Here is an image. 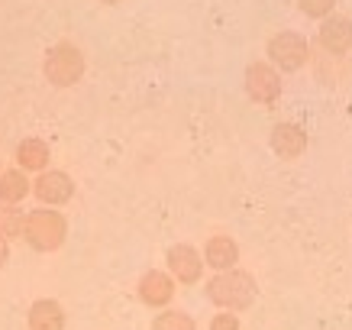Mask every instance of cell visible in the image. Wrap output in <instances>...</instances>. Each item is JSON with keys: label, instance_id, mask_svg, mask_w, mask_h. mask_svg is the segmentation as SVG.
I'll use <instances>...</instances> for the list:
<instances>
[{"label": "cell", "instance_id": "cell-5", "mask_svg": "<svg viewBox=\"0 0 352 330\" xmlns=\"http://www.w3.org/2000/svg\"><path fill=\"white\" fill-rule=\"evenodd\" d=\"M175 276L171 272H162V269H146L136 282V298L146 305V308H168L171 298H175Z\"/></svg>", "mask_w": 352, "mask_h": 330}, {"label": "cell", "instance_id": "cell-6", "mask_svg": "<svg viewBox=\"0 0 352 330\" xmlns=\"http://www.w3.org/2000/svg\"><path fill=\"white\" fill-rule=\"evenodd\" d=\"M243 87L249 101H256V104H275L278 94H281V75H278V68L265 62H252L245 68V78H243Z\"/></svg>", "mask_w": 352, "mask_h": 330}, {"label": "cell", "instance_id": "cell-16", "mask_svg": "<svg viewBox=\"0 0 352 330\" xmlns=\"http://www.w3.org/2000/svg\"><path fill=\"white\" fill-rule=\"evenodd\" d=\"M149 330H197V324H194V318L188 314V311L165 308V311H159V314L152 318Z\"/></svg>", "mask_w": 352, "mask_h": 330}, {"label": "cell", "instance_id": "cell-19", "mask_svg": "<svg viewBox=\"0 0 352 330\" xmlns=\"http://www.w3.org/2000/svg\"><path fill=\"white\" fill-rule=\"evenodd\" d=\"M10 262V240L7 236H0V269Z\"/></svg>", "mask_w": 352, "mask_h": 330}, {"label": "cell", "instance_id": "cell-2", "mask_svg": "<svg viewBox=\"0 0 352 330\" xmlns=\"http://www.w3.org/2000/svg\"><path fill=\"white\" fill-rule=\"evenodd\" d=\"M65 240H68V220L58 207H32L26 214V234H23V243L30 246L32 253H55L62 249Z\"/></svg>", "mask_w": 352, "mask_h": 330}, {"label": "cell", "instance_id": "cell-13", "mask_svg": "<svg viewBox=\"0 0 352 330\" xmlns=\"http://www.w3.org/2000/svg\"><path fill=\"white\" fill-rule=\"evenodd\" d=\"M49 159H52V149H49V143L39 136H26L20 146H16V162H20V169H26V172L49 169Z\"/></svg>", "mask_w": 352, "mask_h": 330}, {"label": "cell", "instance_id": "cell-12", "mask_svg": "<svg viewBox=\"0 0 352 330\" xmlns=\"http://www.w3.org/2000/svg\"><path fill=\"white\" fill-rule=\"evenodd\" d=\"M320 45L333 55H342L352 49V20L349 17H323L320 26Z\"/></svg>", "mask_w": 352, "mask_h": 330}, {"label": "cell", "instance_id": "cell-10", "mask_svg": "<svg viewBox=\"0 0 352 330\" xmlns=\"http://www.w3.org/2000/svg\"><path fill=\"white\" fill-rule=\"evenodd\" d=\"M26 324H30V330H65L68 318L55 298H36L26 311Z\"/></svg>", "mask_w": 352, "mask_h": 330}, {"label": "cell", "instance_id": "cell-21", "mask_svg": "<svg viewBox=\"0 0 352 330\" xmlns=\"http://www.w3.org/2000/svg\"><path fill=\"white\" fill-rule=\"evenodd\" d=\"M0 172H3V169H0Z\"/></svg>", "mask_w": 352, "mask_h": 330}, {"label": "cell", "instance_id": "cell-20", "mask_svg": "<svg viewBox=\"0 0 352 330\" xmlns=\"http://www.w3.org/2000/svg\"><path fill=\"white\" fill-rule=\"evenodd\" d=\"M100 3H107V7H117V3H123V0H100Z\"/></svg>", "mask_w": 352, "mask_h": 330}, {"label": "cell", "instance_id": "cell-17", "mask_svg": "<svg viewBox=\"0 0 352 330\" xmlns=\"http://www.w3.org/2000/svg\"><path fill=\"white\" fill-rule=\"evenodd\" d=\"M300 10L307 13V17H317V20H323V17H330V10L336 7V0H298Z\"/></svg>", "mask_w": 352, "mask_h": 330}, {"label": "cell", "instance_id": "cell-7", "mask_svg": "<svg viewBox=\"0 0 352 330\" xmlns=\"http://www.w3.org/2000/svg\"><path fill=\"white\" fill-rule=\"evenodd\" d=\"M165 266H168V272L175 276V282L194 285V282H201L207 259H204V253H197L191 243H175V246H168V253H165Z\"/></svg>", "mask_w": 352, "mask_h": 330}, {"label": "cell", "instance_id": "cell-4", "mask_svg": "<svg viewBox=\"0 0 352 330\" xmlns=\"http://www.w3.org/2000/svg\"><path fill=\"white\" fill-rule=\"evenodd\" d=\"M32 194L45 207H62V204H68L75 198V178L62 169H43V172H36Z\"/></svg>", "mask_w": 352, "mask_h": 330}, {"label": "cell", "instance_id": "cell-1", "mask_svg": "<svg viewBox=\"0 0 352 330\" xmlns=\"http://www.w3.org/2000/svg\"><path fill=\"white\" fill-rule=\"evenodd\" d=\"M204 295H207V301H214L217 308L223 311H245L256 305L258 285L256 278L243 272V269H226V272H217L204 285Z\"/></svg>", "mask_w": 352, "mask_h": 330}, {"label": "cell", "instance_id": "cell-9", "mask_svg": "<svg viewBox=\"0 0 352 330\" xmlns=\"http://www.w3.org/2000/svg\"><path fill=\"white\" fill-rule=\"evenodd\" d=\"M268 146L278 159H298L300 152L307 149V133L298 123H278L268 136Z\"/></svg>", "mask_w": 352, "mask_h": 330}, {"label": "cell", "instance_id": "cell-8", "mask_svg": "<svg viewBox=\"0 0 352 330\" xmlns=\"http://www.w3.org/2000/svg\"><path fill=\"white\" fill-rule=\"evenodd\" d=\"M268 59L281 68V72H298L307 62V39L300 32H278L268 43Z\"/></svg>", "mask_w": 352, "mask_h": 330}, {"label": "cell", "instance_id": "cell-11", "mask_svg": "<svg viewBox=\"0 0 352 330\" xmlns=\"http://www.w3.org/2000/svg\"><path fill=\"white\" fill-rule=\"evenodd\" d=\"M204 259H207V266L217 269V272L236 269V262H239V246H236L233 236L217 234L204 243Z\"/></svg>", "mask_w": 352, "mask_h": 330}, {"label": "cell", "instance_id": "cell-3", "mask_svg": "<svg viewBox=\"0 0 352 330\" xmlns=\"http://www.w3.org/2000/svg\"><path fill=\"white\" fill-rule=\"evenodd\" d=\"M85 52L75 43H55L43 55V75L52 87H75L85 78Z\"/></svg>", "mask_w": 352, "mask_h": 330}, {"label": "cell", "instance_id": "cell-15", "mask_svg": "<svg viewBox=\"0 0 352 330\" xmlns=\"http://www.w3.org/2000/svg\"><path fill=\"white\" fill-rule=\"evenodd\" d=\"M26 214L20 204H0V236H7V240H23L26 234Z\"/></svg>", "mask_w": 352, "mask_h": 330}, {"label": "cell", "instance_id": "cell-18", "mask_svg": "<svg viewBox=\"0 0 352 330\" xmlns=\"http://www.w3.org/2000/svg\"><path fill=\"white\" fill-rule=\"evenodd\" d=\"M210 330H239V314L236 311H220L210 320Z\"/></svg>", "mask_w": 352, "mask_h": 330}, {"label": "cell", "instance_id": "cell-14", "mask_svg": "<svg viewBox=\"0 0 352 330\" xmlns=\"http://www.w3.org/2000/svg\"><path fill=\"white\" fill-rule=\"evenodd\" d=\"M32 192V181L26 178V169L0 172V204H20Z\"/></svg>", "mask_w": 352, "mask_h": 330}]
</instances>
